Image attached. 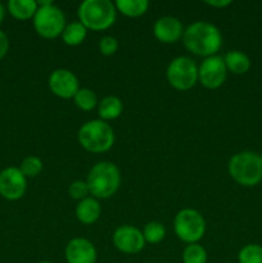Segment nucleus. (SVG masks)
Masks as SVG:
<instances>
[{
	"mask_svg": "<svg viewBox=\"0 0 262 263\" xmlns=\"http://www.w3.org/2000/svg\"><path fill=\"white\" fill-rule=\"evenodd\" d=\"M8 49H9V40H8V36L0 30V59L3 57H5V54L8 53Z\"/></svg>",
	"mask_w": 262,
	"mask_h": 263,
	"instance_id": "cd10ccee",
	"label": "nucleus"
},
{
	"mask_svg": "<svg viewBox=\"0 0 262 263\" xmlns=\"http://www.w3.org/2000/svg\"><path fill=\"white\" fill-rule=\"evenodd\" d=\"M113 244L120 252L125 254H136L145 246L143 233L135 226H120L113 233Z\"/></svg>",
	"mask_w": 262,
	"mask_h": 263,
	"instance_id": "f8f14e48",
	"label": "nucleus"
},
{
	"mask_svg": "<svg viewBox=\"0 0 262 263\" xmlns=\"http://www.w3.org/2000/svg\"><path fill=\"white\" fill-rule=\"evenodd\" d=\"M86 35L87 28L80 21H76V22H71L69 25H66L61 36L66 45L77 46L84 43Z\"/></svg>",
	"mask_w": 262,
	"mask_h": 263,
	"instance_id": "6ab92c4d",
	"label": "nucleus"
},
{
	"mask_svg": "<svg viewBox=\"0 0 262 263\" xmlns=\"http://www.w3.org/2000/svg\"><path fill=\"white\" fill-rule=\"evenodd\" d=\"M64 257L67 263H95L98 253L90 240L85 238H73L67 244Z\"/></svg>",
	"mask_w": 262,
	"mask_h": 263,
	"instance_id": "ddd939ff",
	"label": "nucleus"
},
{
	"mask_svg": "<svg viewBox=\"0 0 262 263\" xmlns=\"http://www.w3.org/2000/svg\"><path fill=\"white\" fill-rule=\"evenodd\" d=\"M49 89L55 97L62 99L74 98L80 90V82L76 74L66 68L54 69L49 76Z\"/></svg>",
	"mask_w": 262,
	"mask_h": 263,
	"instance_id": "9b49d317",
	"label": "nucleus"
},
{
	"mask_svg": "<svg viewBox=\"0 0 262 263\" xmlns=\"http://www.w3.org/2000/svg\"><path fill=\"white\" fill-rule=\"evenodd\" d=\"M174 229L180 240L186 244H194L204 236L205 221L198 211L184 208L175 216Z\"/></svg>",
	"mask_w": 262,
	"mask_h": 263,
	"instance_id": "0eeeda50",
	"label": "nucleus"
},
{
	"mask_svg": "<svg viewBox=\"0 0 262 263\" xmlns=\"http://www.w3.org/2000/svg\"><path fill=\"white\" fill-rule=\"evenodd\" d=\"M68 194L72 199H76L79 202L84 200L85 198L89 197L90 192L89 187H87L86 181H82V180H76V181L72 182L68 187Z\"/></svg>",
	"mask_w": 262,
	"mask_h": 263,
	"instance_id": "a878e982",
	"label": "nucleus"
},
{
	"mask_svg": "<svg viewBox=\"0 0 262 263\" xmlns=\"http://www.w3.org/2000/svg\"><path fill=\"white\" fill-rule=\"evenodd\" d=\"M205 4L210 5V7L217 8V9H220V8L229 7V5L231 4V2H230V0H208V2H205Z\"/></svg>",
	"mask_w": 262,
	"mask_h": 263,
	"instance_id": "c85d7f7f",
	"label": "nucleus"
},
{
	"mask_svg": "<svg viewBox=\"0 0 262 263\" xmlns=\"http://www.w3.org/2000/svg\"><path fill=\"white\" fill-rule=\"evenodd\" d=\"M77 15L87 30L104 31L115 23L117 9L109 0H85L80 4Z\"/></svg>",
	"mask_w": 262,
	"mask_h": 263,
	"instance_id": "20e7f679",
	"label": "nucleus"
},
{
	"mask_svg": "<svg viewBox=\"0 0 262 263\" xmlns=\"http://www.w3.org/2000/svg\"><path fill=\"white\" fill-rule=\"evenodd\" d=\"M143 236L145 243L158 244L166 236V228H164L163 223L158 222V221H152L144 226Z\"/></svg>",
	"mask_w": 262,
	"mask_h": 263,
	"instance_id": "4be33fe9",
	"label": "nucleus"
},
{
	"mask_svg": "<svg viewBox=\"0 0 262 263\" xmlns=\"http://www.w3.org/2000/svg\"><path fill=\"white\" fill-rule=\"evenodd\" d=\"M39 8L33 15V28L44 39H55L62 35L66 27V17L61 8L50 0L39 2Z\"/></svg>",
	"mask_w": 262,
	"mask_h": 263,
	"instance_id": "423d86ee",
	"label": "nucleus"
},
{
	"mask_svg": "<svg viewBox=\"0 0 262 263\" xmlns=\"http://www.w3.org/2000/svg\"><path fill=\"white\" fill-rule=\"evenodd\" d=\"M20 170L26 177H36L43 170V161L36 156H28L22 161Z\"/></svg>",
	"mask_w": 262,
	"mask_h": 263,
	"instance_id": "393cba45",
	"label": "nucleus"
},
{
	"mask_svg": "<svg viewBox=\"0 0 262 263\" xmlns=\"http://www.w3.org/2000/svg\"><path fill=\"white\" fill-rule=\"evenodd\" d=\"M27 189V177L18 167H8L0 172V195L8 200H18Z\"/></svg>",
	"mask_w": 262,
	"mask_h": 263,
	"instance_id": "9d476101",
	"label": "nucleus"
},
{
	"mask_svg": "<svg viewBox=\"0 0 262 263\" xmlns=\"http://www.w3.org/2000/svg\"><path fill=\"white\" fill-rule=\"evenodd\" d=\"M153 33L158 41L163 44H174L184 35V27L179 18L164 15L158 18L153 26Z\"/></svg>",
	"mask_w": 262,
	"mask_h": 263,
	"instance_id": "4468645a",
	"label": "nucleus"
},
{
	"mask_svg": "<svg viewBox=\"0 0 262 263\" xmlns=\"http://www.w3.org/2000/svg\"><path fill=\"white\" fill-rule=\"evenodd\" d=\"M76 217L84 225H92L99 220L102 215V207L97 198L87 197L84 200L79 202L76 205Z\"/></svg>",
	"mask_w": 262,
	"mask_h": 263,
	"instance_id": "2eb2a0df",
	"label": "nucleus"
},
{
	"mask_svg": "<svg viewBox=\"0 0 262 263\" xmlns=\"http://www.w3.org/2000/svg\"><path fill=\"white\" fill-rule=\"evenodd\" d=\"M226 76L228 69L223 62V57L217 54L204 58V61L198 67V81L205 89L215 90L221 87L225 82Z\"/></svg>",
	"mask_w": 262,
	"mask_h": 263,
	"instance_id": "1a4fd4ad",
	"label": "nucleus"
},
{
	"mask_svg": "<svg viewBox=\"0 0 262 263\" xmlns=\"http://www.w3.org/2000/svg\"><path fill=\"white\" fill-rule=\"evenodd\" d=\"M123 110L122 100L117 97H105L98 103V115H99L100 120L102 121H112L116 120L121 116Z\"/></svg>",
	"mask_w": 262,
	"mask_h": 263,
	"instance_id": "f3484780",
	"label": "nucleus"
},
{
	"mask_svg": "<svg viewBox=\"0 0 262 263\" xmlns=\"http://www.w3.org/2000/svg\"><path fill=\"white\" fill-rule=\"evenodd\" d=\"M229 175L241 186L252 187L262 181V162L259 154L243 151L234 154L228 164Z\"/></svg>",
	"mask_w": 262,
	"mask_h": 263,
	"instance_id": "7ed1b4c3",
	"label": "nucleus"
},
{
	"mask_svg": "<svg viewBox=\"0 0 262 263\" xmlns=\"http://www.w3.org/2000/svg\"><path fill=\"white\" fill-rule=\"evenodd\" d=\"M166 76L167 81L174 89L186 91L198 82V67L189 57H177L170 62Z\"/></svg>",
	"mask_w": 262,
	"mask_h": 263,
	"instance_id": "6e6552de",
	"label": "nucleus"
},
{
	"mask_svg": "<svg viewBox=\"0 0 262 263\" xmlns=\"http://www.w3.org/2000/svg\"><path fill=\"white\" fill-rule=\"evenodd\" d=\"M115 5L116 9L126 17L136 18L145 14L149 8V2L148 0H117Z\"/></svg>",
	"mask_w": 262,
	"mask_h": 263,
	"instance_id": "aec40b11",
	"label": "nucleus"
},
{
	"mask_svg": "<svg viewBox=\"0 0 262 263\" xmlns=\"http://www.w3.org/2000/svg\"><path fill=\"white\" fill-rule=\"evenodd\" d=\"M74 104L77 108H80L81 110L85 112H89L92 110L98 105V97L91 89H87V87H82L77 91V94L73 98Z\"/></svg>",
	"mask_w": 262,
	"mask_h": 263,
	"instance_id": "412c9836",
	"label": "nucleus"
},
{
	"mask_svg": "<svg viewBox=\"0 0 262 263\" xmlns=\"http://www.w3.org/2000/svg\"><path fill=\"white\" fill-rule=\"evenodd\" d=\"M259 158H261V162H262V153L259 154Z\"/></svg>",
	"mask_w": 262,
	"mask_h": 263,
	"instance_id": "2f4dec72",
	"label": "nucleus"
},
{
	"mask_svg": "<svg viewBox=\"0 0 262 263\" xmlns=\"http://www.w3.org/2000/svg\"><path fill=\"white\" fill-rule=\"evenodd\" d=\"M39 4L35 0H9L8 10L10 14L20 21H26L33 18Z\"/></svg>",
	"mask_w": 262,
	"mask_h": 263,
	"instance_id": "a211bd4d",
	"label": "nucleus"
},
{
	"mask_svg": "<svg viewBox=\"0 0 262 263\" xmlns=\"http://www.w3.org/2000/svg\"><path fill=\"white\" fill-rule=\"evenodd\" d=\"M182 43L190 53L208 58L221 49L222 35L213 23L198 21L185 28Z\"/></svg>",
	"mask_w": 262,
	"mask_h": 263,
	"instance_id": "f257e3e1",
	"label": "nucleus"
},
{
	"mask_svg": "<svg viewBox=\"0 0 262 263\" xmlns=\"http://www.w3.org/2000/svg\"><path fill=\"white\" fill-rule=\"evenodd\" d=\"M4 15H5L4 7H3V4H2V3H0V23H2L3 20H4Z\"/></svg>",
	"mask_w": 262,
	"mask_h": 263,
	"instance_id": "c756f323",
	"label": "nucleus"
},
{
	"mask_svg": "<svg viewBox=\"0 0 262 263\" xmlns=\"http://www.w3.org/2000/svg\"><path fill=\"white\" fill-rule=\"evenodd\" d=\"M182 262L184 263H205L207 252L200 244H188L182 251Z\"/></svg>",
	"mask_w": 262,
	"mask_h": 263,
	"instance_id": "5701e85b",
	"label": "nucleus"
},
{
	"mask_svg": "<svg viewBox=\"0 0 262 263\" xmlns=\"http://www.w3.org/2000/svg\"><path fill=\"white\" fill-rule=\"evenodd\" d=\"M39 263H53V262H49V261H43V262H39Z\"/></svg>",
	"mask_w": 262,
	"mask_h": 263,
	"instance_id": "7c9ffc66",
	"label": "nucleus"
},
{
	"mask_svg": "<svg viewBox=\"0 0 262 263\" xmlns=\"http://www.w3.org/2000/svg\"><path fill=\"white\" fill-rule=\"evenodd\" d=\"M118 40L113 36H103L99 41V50L103 55L110 57L118 50Z\"/></svg>",
	"mask_w": 262,
	"mask_h": 263,
	"instance_id": "bb28decb",
	"label": "nucleus"
},
{
	"mask_svg": "<svg viewBox=\"0 0 262 263\" xmlns=\"http://www.w3.org/2000/svg\"><path fill=\"white\" fill-rule=\"evenodd\" d=\"M79 141L90 153H104L115 144V131L109 123L100 118L87 121L80 127Z\"/></svg>",
	"mask_w": 262,
	"mask_h": 263,
	"instance_id": "39448f33",
	"label": "nucleus"
},
{
	"mask_svg": "<svg viewBox=\"0 0 262 263\" xmlns=\"http://www.w3.org/2000/svg\"><path fill=\"white\" fill-rule=\"evenodd\" d=\"M226 69L234 74H244L251 68V59L240 50H230L223 57Z\"/></svg>",
	"mask_w": 262,
	"mask_h": 263,
	"instance_id": "dca6fc26",
	"label": "nucleus"
},
{
	"mask_svg": "<svg viewBox=\"0 0 262 263\" xmlns=\"http://www.w3.org/2000/svg\"><path fill=\"white\" fill-rule=\"evenodd\" d=\"M86 184L90 194L97 199L110 198L120 189V168L112 162H98L87 174Z\"/></svg>",
	"mask_w": 262,
	"mask_h": 263,
	"instance_id": "f03ea898",
	"label": "nucleus"
},
{
	"mask_svg": "<svg viewBox=\"0 0 262 263\" xmlns=\"http://www.w3.org/2000/svg\"><path fill=\"white\" fill-rule=\"evenodd\" d=\"M239 263H262V246L247 244L239 251Z\"/></svg>",
	"mask_w": 262,
	"mask_h": 263,
	"instance_id": "b1692460",
	"label": "nucleus"
}]
</instances>
